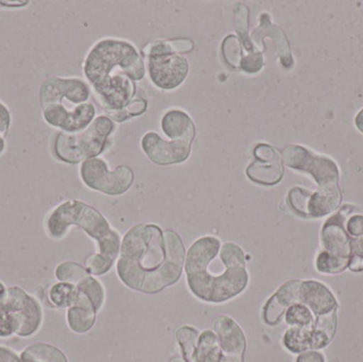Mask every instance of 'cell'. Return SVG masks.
Segmentation results:
<instances>
[{
    "label": "cell",
    "mask_w": 363,
    "mask_h": 362,
    "mask_svg": "<svg viewBox=\"0 0 363 362\" xmlns=\"http://www.w3.org/2000/svg\"><path fill=\"white\" fill-rule=\"evenodd\" d=\"M254 161L247 166L245 174L256 184L273 186L284 176L283 159L277 149L259 142L253 149Z\"/></svg>",
    "instance_id": "cell-13"
},
{
    "label": "cell",
    "mask_w": 363,
    "mask_h": 362,
    "mask_svg": "<svg viewBox=\"0 0 363 362\" xmlns=\"http://www.w3.org/2000/svg\"><path fill=\"white\" fill-rule=\"evenodd\" d=\"M146 72L138 48L119 38L98 40L83 64L89 86L108 111L123 110L135 99V82L143 80Z\"/></svg>",
    "instance_id": "cell-2"
},
{
    "label": "cell",
    "mask_w": 363,
    "mask_h": 362,
    "mask_svg": "<svg viewBox=\"0 0 363 362\" xmlns=\"http://www.w3.org/2000/svg\"><path fill=\"white\" fill-rule=\"evenodd\" d=\"M300 285L298 281H290L269 299L262 310L264 323L268 325L279 324L286 310L294 304L300 303Z\"/></svg>",
    "instance_id": "cell-16"
},
{
    "label": "cell",
    "mask_w": 363,
    "mask_h": 362,
    "mask_svg": "<svg viewBox=\"0 0 363 362\" xmlns=\"http://www.w3.org/2000/svg\"><path fill=\"white\" fill-rule=\"evenodd\" d=\"M284 164L291 169L311 174L320 186L337 184L339 171L336 164L328 157H319L298 145L286 147L281 153Z\"/></svg>",
    "instance_id": "cell-8"
},
{
    "label": "cell",
    "mask_w": 363,
    "mask_h": 362,
    "mask_svg": "<svg viewBox=\"0 0 363 362\" xmlns=\"http://www.w3.org/2000/svg\"><path fill=\"white\" fill-rule=\"evenodd\" d=\"M45 123L65 133H77L86 129L96 118V108L91 102L68 108L60 104L42 108Z\"/></svg>",
    "instance_id": "cell-12"
},
{
    "label": "cell",
    "mask_w": 363,
    "mask_h": 362,
    "mask_svg": "<svg viewBox=\"0 0 363 362\" xmlns=\"http://www.w3.org/2000/svg\"><path fill=\"white\" fill-rule=\"evenodd\" d=\"M28 4L29 1H0L2 6H9V8H21Z\"/></svg>",
    "instance_id": "cell-42"
},
{
    "label": "cell",
    "mask_w": 363,
    "mask_h": 362,
    "mask_svg": "<svg viewBox=\"0 0 363 362\" xmlns=\"http://www.w3.org/2000/svg\"><path fill=\"white\" fill-rule=\"evenodd\" d=\"M286 322L290 327H313V312L302 303L294 304L286 310Z\"/></svg>",
    "instance_id": "cell-31"
},
{
    "label": "cell",
    "mask_w": 363,
    "mask_h": 362,
    "mask_svg": "<svg viewBox=\"0 0 363 362\" xmlns=\"http://www.w3.org/2000/svg\"><path fill=\"white\" fill-rule=\"evenodd\" d=\"M220 248L221 242L217 237L203 236L189 247L185 257L188 288L196 299L206 303L230 301L242 293L249 284L247 272H219L223 264Z\"/></svg>",
    "instance_id": "cell-3"
},
{
    "label": "cell",
    "mask_w": 363,
    "mask_h": 362,
    "mask_svg": "<svg viewBox=\"0 0 363 362\" xmlns=\"http://www.w3.org/2000/svg\"><path fill=\"white\" fill-rule=\"evenodd\" d=\"M21 362H68L65 355L55 346L35 344L28 346L21 355Z\"/></svg>",
    "instance_id": "cell-23"
},
{
    "label": "cell",
    "mask_w": 363,
    "mask_h": 362,
    "mask_svg": "<svg viewBox=\"0 0 363 362\" xmlns=\"http://www.w3.org/2000/svg\"><path fill=\"white\" fill-rule=\"evenodd\" d=\"M213 329L223 353L221 362H243L245 337L241 327L230 317L220 316L213 321Z\"/></svg>",
    "instance_id": "cell-15"
},
{
    "label": "cell",
    "mask_w": 363,
    "mask_h": 362,
    "mask_svg": "<svg viewBox=\"0 0 363 362\" xmlns=\"http://www.w3.org/2000/svg\"><path fill=\"white\" fill-rule=\"evenodd\" d=\"M113 265L114 264L106 261V259H104L98 253L89 255L86 261H85V269L89 271L91 276H102V274H106V272L110 271Z\"/></svg>",
    "instance_id": "cell-35"
},
{
    "label": "cell",
    "mask_w": 363,
    "mask_h": 362,
    "mask_svg": "<svg viewBox=\"0 0 363 362\" xmlns=\"http://www.w3.org/2000/svg\"><path fill=\"white\" fill-rule=\"evenodd\" d=\"M264 66V57H262V51L251 53V55H245L241 60L239 69L247 74H256L259 72Z\"/></svg>",
    "instance_id": "cell-36"
},
{
    "label": "cell",
    "mask_w": 363,
    "mask_h": 362,
    "mask_svg": "<svg viewBox=\"0 0 363 362\" xmlns=\"http://www.w3.org/2000/svg\"><path fill=\"white\" fill-rule=\"evenodd\" d=\"M345 217L343 210L326 222L322 232V242L324 248L330 254L341 259H351V240L345 229Z\"/></svg>",
    "instance_id": "cell-18"
},
{
    "label": "cell",
    "mask_w": 363,
    "mask_h": 362,
    "mask_svg": "<svg viewBox=\"0 0 363 362\" xmlns=\"http://www.w3.org/2000/svg\"><path fill=\"white\" fill-rule=\"evenodd\" d=\"M115 128L110 117L101 115L83 131L59 132L53 142V153L59 161L72 165L95 159L106 150Z\"/></svg>",
    "instance_id": "cell-5"
},
{
    "label": "cell",
    "mask_w": 363,
    "mask_h": 362,
    "mask_svg": "<svg viewBox=\"0 0 363 362\" xmlns=\"http://www.w3.org/2000/svg\"><path fill=\"white\" fill-rule=\"evenodd\" d=\"M97 312V308L91 298L79 290L76 302L68 308V327L74 333H87L95 324Z\"/></svg>",
    "instance_id": "cell-20"
},
{
    "label": "cell",
    "mask_w": 363,
    "mask_h": 362,
    "mask_svg": "<svg viewBox=\"0 0 363 362\" xmlns=\"http://www.w3.org/2000/svg\"><path fill=\"white\" fill-rule=\"evenodd\" d=\"M76 286L79 290L82 291V293H84L85 295L91 298V301L94 302L96 308L99 312L102 306H104V300H106V291H104L101 283L89 274V276H86L84 280L81 281Z\"/></svg>",
    "instance_id": "cell-32"
},
{
    "label": "cell",
    "mask_w": 363,
    "mask_h": 362,
    "mask_svg": "<svg viewBox=\"0 0 363 362\" xmlns=\"http://www.w3.org/2000/svg\"><path fill=\"white\" fill-rule=\"evenodd\" d=\"M249 16L250 11L247 6L243 4H237L234 8V26L237 34H238L239 40L245 48L247 55L257 52L260 51L257 47L252 42L250 38L249 31Z\"/></svg>",
    "instance_id": "cell-24"
},
{
    "label": "cell",
    "mask_w": 363,
    "mask_h": 362,
    "mask_svg": "<svg viewBox=\"0 0 363 362\" xmlns=\"http://www.w3.org/2000/svg\"><path fill=\"white\" fill-rule=\"evenodd\" d=\"M313 329L292 327L284 336V346L292 353H303L311 349Z\"/></svg>",
    "instance_id": "cell-26"
},
{
    "label": "cell",
    "mask_w": 363,
    "mask_h": 362,
    "mask_svg": "<svg viewBox=\"0 0 363 362\" xmlns=\"http://www.w3.org/2000/svg\"><path fill=\"white\" fill-rule=\"evenodd\" d=\"M14 334L12 319L6 310L0 308V338L10 337Z\"/></svg>",
    "instance_id": "cell-37"
},
{
    "label": "cell",
    "mask_w": 363,
    "mask_h": 362,
    "mask_svg": "<svg viewBox=\"0 0 363 362\" xmlns=\"http://www.w3.org/2000/svg\"><path fill=\"white\" fill-rule=\"evenodd\" d=\"M223 358L219 339L213 331H204L199 336L194 362H221Z\"/></svg>",
    "instance_id": "cell-22"
},
{
    "label": "cell",
    "mask_w": 363,
    "mask_h": 362,
    "mask_svg": "<svg viewBox=\"0 0 363 362\" xmlns=\"http://www.w3.org/2000/svg\"><path fill=\"white\" fill-rule=\"evenodd\" d=\"M242 48V45L236 35L230 34L224 38L221 45L222 57L230 67L239 68L241 60L245 57V50Z\"/></svg>",
    "instance_id": "cell-30"
},
{
    "label": "cell",
    "mask_w": 363,
    "mask_h": 362,
    "mask_svg": "<svg viewBox=\"0 0 363 362\" xmlns=\"http://www.w3.org/2000/svg\"><path fill=\"white\" fill-rule=\"evenodd\" d=\"M0 308L10 315L14 334L19 337L33 335L42 324L43 312L38 300L19 287L6 288Z\"/></svg>",
    "instance_id": "cell-7"
},
{
    "label": "cell",
    "mask_w": 363,
    "mask_h": 362,
    "mask_svg": "<svg viewBox=\"0 0 363 362\" xmlns=\"http://www.w3.org/2000/svg\"><path fill=\"white\" fill-rule=\"evenodd\" d=\"M296 362H324V357L318 352H305L298 356Z\"/></svg>",
    "instance_id": "cell-39"
},
{
    "label": "cell",
    "mask_w": 363,
    "mask_h": 362,
    "mask_svg": "<svg viewBox=\"0 0 363 362\" xmlns=\"http://www.w3.org/2000/svg\"><path fill=\"white\" fill-rule=\"evenodd\" d=\"M146 59L149 78L157 89L172 91L187 78L189 64L180 53L150 55Z\"/></svg>",
    "instance_id": "cell-11"
},
{
    "label": "cell",
    "mask_w": 363,
    "mask_h": 362,
    "mask_svg": "<svg viewBox=\"0 0 363 362\" xmlns=\"http://www.w3.org/2000/svg\"><path fill=\"white\" fill-rule=\"evenodd\" d=\"M300 303L319 317L335 312L337 307L336 299L330 289L315 281L301 282Z\"/></svg>",
    "instance_id": "cell-17"
},
{
    "label": "cell",
    "mask_w": 363,
    "mask_h": 362,
    "mask_svg": "<svg viewBox=\"0 0 363 362\" xmlns=\"http://www.w3.org/2000/svg\"><path fill=\"white\" fill-rule=\"evenodd\" d=\"M4 151H6V138L0 136V157L4 154Z\"/></svg>",
    "instance_id": "cell-45"
},
{
    "label": "cell",
    "mask_w": 363,
    "mask_h": 362,
    "mask_svg": "<svg viewBox=\"0 0 363 362\" xmlns=\"http://www.w3.org/2000/svg\"><path fill=\"white\" fill-rule=\"evenodd\" d=\"M70 227H79L93 238L99 249L98 254L106 261L114 264L119 257L121 235L93 206L79 200H67L51 210L45 223L47 234L55 240L65 237Z\"/></svg>",
    "instance_id": "cell-4"
},
{
    "label": "cell",
    "mask_w": 363,
    "mask_h": 362,
    "mask_svg": "<svg viewBox=\"0 0 363 362\" xmlns=\"http://www.w3.org/2000/svg\"><path fill=\"white\" fill-rule=\"evenodd\" d=\"M349 259L330 254L328 251L320 253L317 259V269L322 273L334 274L343 271L349 266Z\"/></svg>",
    "instance_id": "cell-33"
},
{
    "label": "cell",
    "mask_w": 363,
    "mask_h": 362,
    "mask_svg": "<svg viewBox=\"0 0 363 362\" xmlns=\"http://www.w3.org/2000/svg\"><path fill=\"white\" fill-rule=\"evenodd\" d=\"M169 362H187L184 358H181V357H174Z\"/></svg>",
    "instance_id": "cell-46"
},
{
    "label": "cell",
    "mask_w": 363,
    "mask_h": 362,
    "mask_svg": "<svg viewBox=\"0 0 363 362\" xmlns=\"http://www.w3.org/2000/svg\"><path fill=\"white\" fill-rule=\"evenodd\" d=\"M11 113L8 106L0 100V136L6 138L11 125Z\"/></svg>",
    "instance_id": "cell-38"
},
{
    "label": "cell",
    "mask_w": 363,
    "mask_h": 362,
    "mask_svg": "<svg viewBox=\"0 0 363 362\" xmlns=\"http://www.w3.org/2000/svg\"><path fill=\"white\" fill-rule=\"evenodd\" d=\"M194 48V43L189 40H157L145 47L143 53L144 57L164 55V53H186Z\"/></svg>",
    "instance_id": "cell-27"
},
{
    "label": "cell",
    "mask_w": 363,
    "mask_h": 362,
    "mask_svg": "<svg viewBox=\"0 0 363 362\" xmlns=\"http://www.w3.org/2000/svg\"><path fill=\"white\" fill-rule=\"evenodd\" d=\"M341 201L340 191L337 184L320 186L315 193L294 187L288 193V204L292 212L302 217L325 216L336 210Z\"/></svg>",
    "instance_id": "cell-9"
},
{
    "label": "cell",
    "mask_w": 363,
    "mask_h": 362,
    "mask_svg": "<svg viewBox=\"0 0 363 362\" xmlns=\"http://www.w3.org/2000/svg\"><path fill=\"white\" fill-rule=\"evenodd\" d=\"M80 178L89 188L108 196H121L133 184V170L128 166L108 169L104 159L95 157L81 163Z\"/></svg>",
    "instance_id": "cell-6"
},
{
    "label": "cell",
    "mask_w": 363,
    "mask_h": 362,
    "mask_svg": "<svg viewBox=\"0 0 363 362\" xmlns=\"http://www.w3.org/2000/svg\"><path fill=\"white\" fill-rule=\"evenodd\" d=\"M185 257L183 242L176 232L138 223L121 240L117 274L128 288L155 295L179 282Z\"/></svg>",
    "instance_id": "cell-1"
},
{
    "label": "cell",
    "mask_w": 363,
    "mask_h": 362,
    "mask_svg": "<svg viewBox=\"0 0 363 362\" xmlns=\"http://www.w3.org/2000/svg\"><path fill=\"white\" fill-rule=\"evenodd\" d=\"M162 131L170 140L192 144L196 137V127L191 117L184 111H167L161 121Z\"/></svg>",
    "instance_id": "cell-19"
},
{
    "label": "cell",
    "mask_w": 363,
    "mask_h": 362,
    "mask_svg": "<svg viewBox=\"0 0 363 362\" xmlns=\"http://www.w3.org/2000/svg\"><path fill=\"white\" fill-rule=\"evenodd\" d=\"M78 293L76 285L65 282L55 283L49 288L48 299L55 307L69 308L76 302Z\"/></svg>",
    "instance_id": "cell-25"
},
{
    "label": "cell",
    "mask_w": 363,
    "mask_h": 362,
    "mask_svg": "<svg viewBox=\"0 0 363 362\" xmlns=\"http://www.w3.org/2000/svg\"><path fill=\"white\" fill-rule=\"evenodd\" d=\"M200 333L194 327H183L177 332V338L180 344L183 358L187 362H194L196 346Z\"/></svg>",
    "instance_id": "cell-29"
},
{
    "label": "cell",
    "mask_w": 363,
    "mask_h": 362,
    "mask_svg": "<svg viewBox=\"0 0 363 362\" xmlns=\"http://www.w3.org/2000/svg\"><path fill=\"white\" fill-rule=\"evenodd\" d=\"M6 295V288L1 282H0V304L2 303V301L4 300V297Z\"/></svg>",
    "instance_id": "cell-44"
},
{
    "label": "cell",
    "mask_w": 363,
    "mask_h": 362,
    "mask_svg": "<svg viewBox=\"0 0 363 362\" xmlns=\"http://www.w3.org/2000/svg\"><path fill=\"white\" fill-rule=\"evenodd\" d=\"M266 35L273 38V42L277 45V52H279V60H281V63L283 64V66L290 67L294 61H292L289 44H288L285 34L283 33V31L279 27L273 25L268 13H262L259 16V26L252 32V42L255 40V42H258V44H259L262 38H264Z\"/></svg>",
    "instance_id": "cell-21"
},
{
    "label": "cell",
    "mask_w": 363,
    "mask_h": 362,
    "mask_svg": "<svg viewBox=\"0 0 363 362\" xmlns=\"http://www.w3.org/2000/svg\"><path fill=\"white\" fill-rule=\"evenodd\" d=\"M350 269L353 271H362L363 270V259L362 257L353 256L350 259Z\"/></svg>",
    "instance_id": "cell-41"
},
{
    "label": "cell",
    "mask_w": 363,
    "mask_h": 362,
    "mask_svg": "<svg viewBox=\"0 0 363 362\" xmlns=\"http://www.w3.org/2000/svg\"><path fill=\"white\" fill-rule=\"evenodd\" d=\"M355 123L358 130L363 133V108L359 113H358L357 116H356Z\"/></svg>",
    "instance_id": "cell-43"
},
{
    "label": "cell",
    "mask_w": 363,
    "mask_h": 362,
    "mask_svg": "<svg viewBox=\"0 0 363 362\" xmlns=\"http://www.w3.org/2000/svg\"><path fill=\"white\" fill-rule=\"evenodd\" d=\"M140 146L147 157L159 166L183 163L191 153V145L174 140L168 142L152 131L143 136Z\"/></svg>",
    "instance_id": "cell-14"
},
{
    "label": "cell",
    "mask_w": 363,
    "mask_h": 362,
    "mask_svg": "<svg viewBox=\"0 0 363 362\" xmlns=\"http://www.w3.org/2000/svg\"><path fill=\"white\" fill-rule=\"evenodd\" d=\"M91 97V86L81 78H62L47 77L38 89V100L40 108L45 106L61 104L64 100L72 106L89 102Z\"/></svg>",
    "instance_id": "cell-10"
},
{
    "label": "cell",
    "mask_w": 363,
    "mask_h": 362,
    "mask_svg": "<svg viewBox=\"0 0 363 362\" xmlns=\"http://www.w3.org/2000/svg\"><path fill=\"white\" fill-rule=\"evenodd\" d=\"M55 278L59 282L77 285L89 276V271L74 261H64L55 268Z\"/></svg>",
    "instance_id": "cell-28"
},
{
    "label": "cell",
    "mask_w": 363,
    "mask_h": 362,
    "mask_svg": "<svg viewBox=\"0 0 363 362\" xmlns=\"http://www.w3.org/2000/svg\"><path fill=\"white\" fill-rule=\"evenodd\" d=\"M148 102L145 99H134L127 108L121 111H108V116L112 120L121 121L127 120L132 117L140 116L147 111Z\"/></svg>",
    "instance_id": "cell-34"
},
{
    "label": "cell",
    "mask_w": 363,
    "mask_h": 362,
    "mask_svg": "<svg viewBox=\"0 0 363 362\" xmlns=\"http://www.w3.org/2000/svg\"><path fill=\"white\" fill-rule=\"evenodd\" d=\"M0 362H21V361L14 352L0 346Z\"/></svg>",
    "instance_id": "cell-40"
}]
</instances>
